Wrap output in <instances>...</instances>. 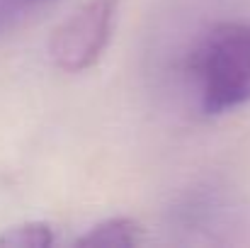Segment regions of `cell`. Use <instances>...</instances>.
Here are the masks:
<instances>
[{
    "label": "cell",
    "instance_id": "obj_1",
    "mask_svg": "<svg viewBox=\"0 0 250 248\" xmlns=\"http://www.w3.org/2000/svg\"><path fill=\"white\" fill-rule=\"evenodd\" d=\"M187 78L204 114L250 102V20L211 27L187 59Z\"/></svg>",
    "mask_w": 250,
    "mask_h": 248
},
{
    "label": "cell",
    "instance_id": "obj_2",
    "mask_svg": "<svg viewBox=\"0 0 250 248\" xmlns=\"http://www.w3.org/2000/svg\"><path fill=\"white\" fill-rule=\"evenodd\" d=\"M119 0H87L68 20H63L49 39V56L56 68L81 73L92 68L114 32Z\"/></svg>",
    "mask_w": 250,
    "mask_h": 248
},
{
    "label": "cell",
    "instance_id": "obj_3",
    "mask_svg": "<svg viewBox=\"0 0 250 248\" xmlns=\"http://www.w3.org/2000/svg\"><path fill=\"white\" fill-rule=\"evenodd\" d=\"M144 241V226L131 217H112L87 229L78 246H139Z\"/></svg>",
    "mask_w": 250,
    "mask_h": 248
},
{
    "label": "cell",
    "instance_id": "obj_4",
    "mask_svg": "<svg viewBox=\"0 0 250 248\" xmlns=\"http://www.w3.org/2000/svg\"><path fill=\"white\" fill-rule=\"evenodd\" d=\"M54 244V229L44 222H27L0 231V246L12 248H44Z\"/></svg>",
    "mask_w": 250,
    "mask_h": 248
},
{
    "label": "cell",
    "instance_id": "obj_5",
    "mask_svg": "<svg viewBox=\"0 0 250 248\" xmlns=\"http://www.w3.org/2000/svg\"><path fill=\"white\" fill-rule=\"evenodd\" d=\"M27 10H32L27 0H0V34H7L10 29H15L22 22Z\"/></svg>",
    "mask_w": 250,
    "mask_h": 248
},
{
    "label": "cell",
    "instance_id": "obj_6",
    "mask_svg": "<svg viewBox=\"0 0 250 248\" xmlns=\"http://www.w3.org/2000/svg\"><path fill=\"white\" fill-rule=\"evenodd\" d=\"M27 2H29V5L34 7V5H42V2H49V0H27Z\"/></svg>",
    "mask_w": 250,
    "mask_h": 248
}]
</instances>
